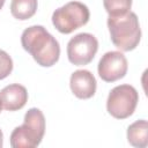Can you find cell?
Segmentation results:
<instances>
[{"instance_id":"6da1fadb","label":"cell","mask_w":148,"mask_h":148,"mask_svg":"<svg viewBox=\"0 0 148 148\" xmlns=\"http://www.w3.org/2000/svg\"><path fill=\"white\" fill-rule=\"evenodd\" d=\"M21 44L42 67H51L59 60V42L43 25H31L24 29L21 35Z\"/></svg>"},{"instance_id":"7a4b0ae2","label":"cell","mask_w":148,"mask_h":148,"mask_svg":"<svg viewBox=\"0 0 148 148\" xmlns=\"http://www.w3.org/2000/svg\"><path fill=\"white\" fill-rule=\"evenodd\" d=\"M108 28L113 45L120 51L134 50L141 39V28L135 13L127 12L123 15L109 16Z\"/></svg>"},{"instance_id":"3957f363","label":"cell","mask_w":148,"mask_h":148,"mask_svg":"<svg viewBox=\"0 0 148 148\" xmlns=\"http://www.w3.org/2000/svg\"><path fill=\"white\" fill-rule=\"evenodd\" d=\"M45 134V117L37 108H31L24 114L21 126L13 130L10 134V146L13 148H35Z\"/></svg>"},{"instance_id":"277c9868","label":"cell","mask_w":148,"mask_h":148,"mask_svg":"<svg viewBox=\"0 0 148 148\" xmlns=\"http://www.w3.org/2000/svg\"><path fill=\"white\" fill-rule=\"evenodd\" d=\"M89 8L80 1H69L56 9L52 14V24L65 35L86 25L89 21Z\"/></svg>"},{"instance_id":"5b68a950","label":"cell","mask_w":148,"mask_h":148,"mask_svg":"<svg viewBox=\"0 0 148 148\" xmlns=\"http://www.w3.org/2000/svg\"><path fill=\"white\" fill-rule=\"evenodd\" d=\"M139 102V94L131 84H120L111 89L106 99V110L116 119L132 116Z\"/></svg>"},{"instance_id":"8992f818","label":"cell","mask_w":148,"mask_h":148,"mask_svg":"<svg viewBox=\"0 0 148 148\" xmlns=\"http://www.w3.org/2000/svg\"><path fill=\"white\" fill-rule=\"evenodd\" d=\"M98 50L97 38L88 32H81L72 37L67 44V57L71 64L84 66L92 61Z\"/></svg>"},{"instance_id":"52a82bcc","label":"cell","mask_w":148,"mask_h":148,"mask_svg":"<svg viewBox=\"0 0 148 148\" xmlns=\"http://www.w3.org/2000/svg\"><path fill=\"white\" fill-rule=\"evenodd\" d=\"M128 69L126 57L120 51H109L99 59L97 72L105 82H114L123 79Z\"/></svg>"},{"instance_id":"ba28073f","label":"cell","mask_w":148,"mask_h":148,"mask_svg":"<svg viewBox=\"0 0 148 148\" xmlns=\"http://www.w3.org/2000/svg\"><path fill=\"white\" fill-rule=\"evenodd\" d=\"M69 87L77 98L88 99L95 95L97 82L91 72L87 69H77L71 75Z\"/></svg>"},{"instance_id":"9c48e42d","label":"cell","mask_w":148,"mask_h":148,"mask_svg":"<svg viewBox=\"0 0 148 148\" xmlns=\"http://www.w3.org/2000/svg\"><path fill=\"white\" fill-rule=\"evenodd\" d=\"M0 99L3 109L8 111H17L28 102V91L22 84H8L0 90Z\"/></svg>"},{"instance_id":"30bf717a","label":"cell","mask_w":148,"mask_h":148,"mask_svg":"<svg viewBox=\"0 0 148 148\" xmlns=\"http://www.w3.org/2000/svg\"><path fill=\"white\" fill-rule=\"evenodd\" d=\"M127 140L130 145L136 148H146L148 146V123L140 119L131 124L127 128Z\"/></svg>"},{"instance_id":"8fae6325","label":"cell","mask_w":148,"mask_h":148,"mask_svg":"<svg viewBox=\"0 0 148 148\" xmlns=\"http://www.w3.org/2000/svg\"><path fill=\"white\" fill-rule=\"evenodd\" d=\"M37 6V0H12L10 13L15 18L25 21L31 18L36 14Z\"/></svg>"},{"instance_id":"7c38bea8","label":"cell","mask_w":148,"mask_h":148,"mask_svg":"<svg viewBox=\"0 0 148 148\" xmlns=\"http://www.w3.org/2000/svg\"><path fill=\"white\" fill-rule=\"evenodd\" d=\"M103 6L109 16H117L131 10L132 0H103Z\"/></svg>"},{"instance_id":"4fadbf2b","label":"cell","mask_w":148,"mask_h":148,"mask_svg":"<svg viewBox=\"0 0 148 148\" xmlns=\"http://www.w3.org/2000/svg\"><path fill=\"white\" fill-rule=\"evenodd\" d=\"M13 71V60L7 52L0 50V80L6 79Z\"/></svg>"},{"instance_id":"5bb4252c","label":"cell","mask_w":148,"mask_h":148,"mask_svg":"<svg viewBox=\"0 0 148 148\" xmlns=\"http://www.w3.org/2000/svg\"><path fill=\"white\" fill-rule=\"evenodd\" d=\"M3 146V134H2V131L0 130V148Z\"/></svg>"},{"instance_id":"9a60e30c","label":"cell","mask_w":148,"mask_h":148,"mask_svg":"<svg viewBox=\"0 0 148 148\" xmlns=\"http://www.w3.org/2000/svg\"><path fill=\"white\" fill-rule=\"evenodd\" d=\"M5 1H6V0H0V9L3 7V5H5Z\"/></svg>"},{"instance_id":"2e32d148","label":"cell","mask_w":148,"mask_h":148,"mask_svg":"<svg viewBox=\"0 0 148 148\" xmlns=\"http://www.w3.org/2000/svg\"><path fill=\"white\" fill-rule=\"evenodd\" d=\"M2 108H3V106H2V102H1V99H0V112H1V110H2Z\"/></svg>"}]
</instances>
